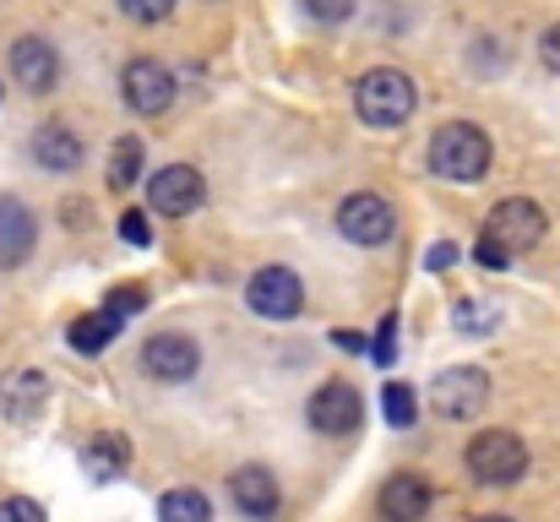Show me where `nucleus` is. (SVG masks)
I'll list each match as a JSON object with an SVG mask.
<instances>
[{
	"instance_id": "nucleus-1",
	"label": "nucleus",
	"mask_w": 560,
	"mask_h": 522,
	"mask_svg": "<svg viewBox=\"0 0 560 522\" xmlns=\"http://www.w3.org/2000/svg\"><path fill=\"white\" fill-rule=\"evenodd\" d=\"M539 240H545V207L528 201V196H506V201L490 212V223H485L474 256H479V267L501 272V267H512L517 256H528Z\"/></svg>"
},
{
	"instance_id": "nucleus-2",
	"label": "nucleus",
	"mask_w": 560,
	"mask_h": 522,
	"mask_svg": "<svg viewBox=\"0 0 560 522\" xmlns=\"http://www.w3.org/2000/svg\"><path fill=\"white\" fill-rule=\"evenodd\" d=\"M430 170L441 179H457V185H474L490 174V137L468 120H452L430 137Z\"/></svg>"
},
{
	"instance_id": "nucleus-3",
	"label": "nucleus",
	"mask_w": 560,
	"mask_h": 522,
	"mask_svg": "<svg viewBox=\"0 0 560 522\" xmlns=\"http://www.w3.org/2000/svg\"><path fill=\"white\" fill-rule=\"evenodd\" d=\"M413 104H419L413 82H408L402 71H392V66H375V71H365V77L354 82V109H360V120L375 126V131L402 126V120L413 115Z\"/></svg>"
},
{
	"instance_id": "nucleus-4",
	"label": "nucleus",
	"mask_w": 560,
	"mask_h": 522,
	"mask_svg": "<svg viewBox=\"0 0 560 522\" xmlns=\"http://www.w3.org/2000/svg\"><path fill=\"white\" fill-rule=\"evenodd\" d=\"M468 474L479 485H517L528 474V446L517 430H485L468 441Z\"/></svg>"
},
{
	"instance_id": "nucleus-5",
	"label": "nucleus",
	"mask_w": 560,
	"mask_h": 522,
	"mask_svg": "<svg viewBox=\"0 0 560 522\" xmlns=\"http://www.w3.org/2000/svg\"><path fill=\"white\" fill-rule=\"evenodd\" d=\"M245 305L261 316V322H294L300 305H305V289L289 267H261L250 283H245Z\"/></svg>"
},
{
	"instance_id": "nucleus-6",
	"label": "nucleus",
	"mask_w": 560,
	"mask_h": 522,
	"mask_svg": "<svg viewBox=\"0 0 560 522\" xmlns=\"http://www.w3.org/2000/svg\"><path fill=\"white\" fill-rule=\"evenodd\" d=\"M485 403H490V375L479 364H452L435 375V408L446 419H474L485 414Z\"/></svg>"
},
{
	"instance_id": "nucleus-7",
	"label": "nucleus",
	"mask_w": 560,
	"mask_h": 522,
	"mask_svg": "<svg viewBox=\"0 0 560 522\" xmlns=\"http://www.w3.org/2000/svg\"><path fill=\"white\" fill-rule=\"evenodd\" d=\"M338 229H343V240H354V245H386V240L397 234V212H392L386 196L360 190V196H349V201L338 207Z\"/></svg>"
},
{
	"instance_id": "nucleus-8",
	"label": "nucleus",
	"mask_w": 560,
	"mask_h": 522,
	"mask_svg": "<svg viewBox=\"0 0 560 522\" xmlns=\"http://www.w3.org/2000/svg\"><path fill=\"white\" fill-rule=\"evenodd\" d=\"M120 88H126V104L137 115H164L175 104V88L180 82H175V71L164 60H131L126 77H120Z\"/></svg>"
},
{
	"instance_id": "nucleus-9",
	"label": "nucleus",
	"mask_w": 560,
	"mask_h": 522,
	"mask_svg": "<svg viewBox=\"0 0 560 522\" xmlns=\"http://www.w3.org/2000/svg\"><path fill=\"white\" fill-rule=\"evenodd\" d=\"M311 425L322 430V436H354L360 430V419H365V403H360V392L349 386V381H327L316 397H311Z\"/></svg>"
},
{
	"instance_id": "nucleus-10",
	"label": "nucleus",
	"mask_w": 560,
	"mask_h": 522,
	"mask_svg": "<svg viewBox=\"0 0 560 522\" xmlns=\"http://www.w3.org/2000/svg\"><path fill=\"white\" fill-rule=\"evenodd\" d=\"M201 196H207V185H201V174L190 170V164H170V170H159L148 179V207L164 212V218H186V212H196Z\"/></svg>"
},
{
	"instance_id": "nucleus-11",
	"label": "nucleus",
	"mask_w": 560,
	"mask_h": 522,
	"mask_svg": "<svg viewBox=\"0 0 560 522\" xmlns=\"http://www.w3.org/2000/svg\"><path fill=\"white\" fill-rule=\"evenodd\" d=\"M196 364H201V353L186 333H159L142 344V370L153 381H186V375H196Z\"/></svg>"
},
{
	"instance_id": "nucleus-12",
	"label": "nucleus",
	"mask_w": 560,
	"mask_h": 522,
	"mask_svg": "<svg viewBox=\"0 0 560 522\" xmlns=\"http://www.w3.org/2000/svg\"><path fill=\"white\" fill-rule=\"evenodd\" d=\"M11 77H16V88H27V93H49V88L60 82V55H55V44H44V38H16V44H11Z\"/></svg>"
},
{
	"instance_id": "nucleus-13",
	"label": "nucleus",
	"mask_w": 560,
	"mask_h": 522,
	"mask_svg": "<svg viewBox=\"0 0 560 522\" xmlns=\"http://www.w3.org/2000/svg\"><path fill=\"white\" fill-rule=\"evenodd\" d=\"M229 496H234V507H240L245 518H272V512L283 507L278 474H272V468H256V463H245V468L229 474Z\"/></svg>"
},
{
	"instance_id": "nucleus-14",
	"label": "nucleus",
	"mask_w": 560,
	"mask_h": 522,
	"mask_svg": "<svg viewBox=\"0 0 560 522\" xmlns=\"http://www.w3.org/2000/svg\"><path fill=\"white\" fill-rule=\"evenodd\" d=\"M38 245V223L16 196H0V267H22Z\"/></svg>"
},
{
	"instance_id": "nucleus-15",
	"label": "nucleus",
	"mask_w": 560,
	"mask_h": 522,
	"mask_svg": "<svg viewBox=\"0 0 560 522\" xmlns=\"http://www.w3.org/2000/svg\"><path fill=\"white\" fill-rule=\"evenodd\" d=\"M381 518L386 522H419L430 512V485L419 479V474H392L386 485H381Z\"/></svg>"
},
{
	"instance_id": "nucleus-16",
	"label": "nucleus",
	"mask_w": 560,
	"mask_h": 522,
	"mask_svg": "<svg viewBox=\"0 0 560 522\" xmlns=\"http://www.w3.org/2000/svg\"><path fill=\"white\" fill-rule=\"evenodd\" d=\"M44 403H49L44 375L22 370V375H5V381H0V408H5L16 425H38V419H44Z\"/></svg>"
},
{
	"instance_id": "nucleus-17",
	"label": "nucleus",
	"mask_w": 560,
	"mask_h": 522,
	"mask_svg": "<svg viewBox=\"0 0 560 522\" xmlns=\"http://www.w3.org/2000/svg\"><path fill=\"white\" fill-rule=\"evenodd\" d=\"M126 463H131V446H126V436H115V430H104V436H93V441L82 446V468H88V479H98V485L120 479Z\"/></svg>"
},
{
	"instance_id": "nucleus-18",
	"label": "nucleus",
	"mask_w": 560,
	"mask_h": 522,
	"mask_svg": "<svg viewBox=\"0 0 560 522\" xmlns=\"http://www.w3.org/2000/svg\"><path fill=\"white\" fill-rule=\"evenodd\" d=\"M33 159H38L44 170L71 174L82 164V142H77V131H66V126H44V131L33 137Z\"/></svg>"
},
{
	"instance_id": "nucleus-19",
	"label": "nucleus",
	"mask_w": 560,
	"mask_h": 522,
	"mask_svg": "<svg viewBox=\"0 0 560 522\" xmlns=\"http://www.w3.org/2000/svg\"><path fill=\"white\" fill-rule=\"evenodd\" d=\"M120 322H126V316H115V311L104 305V311H88V316H77L66 338H71V348H77V353H104V348L120 338Z\"/></svg>"
},
{
	"instance_id": "nucleus-20",
	"label": "nucleus",
	"mask_w": 560,
	"mask_h": 522,
	"mask_svg": "<svg viewBox=\"0 0 560 522\" xmlns=\"http://www.w3.org/2000/svg\"><path fill=\"white\" fill-rule=\"evenodd\" d=\"M137 179H142V137H120L115 153H109V185L131 190Z\"/></svg>"
},
{
	"instance_id": "nucleus-21",
	"label": "nucleus",
	"mask_w": 560,
	"mask_h": 522,
	"mask_svg": "<svg viewBox=\"0 0 560 522\" xmlns=\"http://www.w3.org/2000/svg\"><path fill=\"white\" fill-rule=\"evenodd\" d=\"M159 522H212V507L201 490H170L159 501Z\"/></svg>"
},
{
	"instance_id": "nucleus-22",
	"label": "nucleus",
	"mask_w": 560,
	"mask_h": 522,
	"mask_svg": "<svg viewBox=\"0 0 560 522\" xmlns=\"http://www.w3.org/2000/svg\"><path fill=\"white\" fill-rule=\"evenodd\" d=\"M381 408H386V425H392V430H408V425L419 419V397H413V386H402V381L381 386Z\"/></svg>"
},
{
	"instance_id": "nucleus-23",
	"label": "nucleus",
	"mask_w": 560,
	"mask_h": 522,
	"mask_svg": "<svg viewBox=\"0 0 560 522\" xmlns=\"http://www.w3.org/2000/svg\"><path fill=\"white\" fill-rule=\"evenodd\" d=\"M452 322H457V333H495L501 311H495V305H485V300H463V305L452 311Z\"/></svg>"
},
{
	"instance_id": "nucleus-24",
	"label": "nucleus",
	"mask_w": 560,
	"mask_h": 522,
	"mask_svg": "<svg viewBox=\"0 0 560 522\" xmlns=\"http://www.w3.org/2000/svg\"><path fill=\"white\" fill-rule=\"evenodd\" d=\"M115 316H137V311H148V289L142 283H120V289H109V300H104Z\"/></svg>"
},
{
	"instance_id": "nucleus-25",
	"label": "nucleus",
	"mask_w": 560,
	"mask_h": 522,
	"mask_svg": "<svg viewBox=\"0 0 560 522\" xmlns=\"http://www.w3.org/2000/svg\"><path fill=\"white\" fill-rule=\"evenodd\" d=\"M0 522H44V507L27 496H11V501H0Z\"/></svg>"
},
{
	"instance_id": "nucleus-26",
	"label": "nucleus",
	"mask_w": 560,
	"mask_h": 522,
	"mask_svg": "<svg viewBox=\"0 0 560 522\" xmlns=\"http://www.w3.org/2000/svg\"><path fill=\"white\" fill-rule=\"evenodd\" d=\"M120 240H126V245H142V251H148V245H153V223H148L142 212H126V218H120Z\"/></svg>"
},
{
	"instance_id": "nucleus-27",
	"label": "nucleus",
	"mask_w": 560,
	"mask_h": 522,
	"mask_svg": "<svg viewBox=\"0 0 560 522\" xmlns=\"http://www.w3.org/2000/svg\"><path fill=\"white\" fill-rule=\"evenodd\" d=\"M305 11L316 22H349L354 16V0H305Z\"/></svg>"
},
{
	"instance_id": "nucleus-28",
	"label": "nucleus",
	"mask_w": 560,
	"mask_h": 522,
	"mask_svg": "<svg viewBox=\"0 0 560 522\" xmlns=\"http://www.w3.org/2000/svg\"><path fill=\"white\" fill-rule=\"evenodd\" d=\"M126 5V16H137V22H164L170 11H175V0H120Z\"/></svg>"
},
{
	"instance_id": "nucleus-29",
	"label": "nucleus",
	"mask_w": 560,
	"mask_h": 522,
	"mask_svg": "<svg viewBox=\"0 0 560 522\" xmlns=\"http://www.w3.org/2000/svg\"><path fill=\"white\" fill-rule=\"evenodd\" d=\"M392 359H397V316H386L375 333V364H392Z\"/></svg>"
},
{
	"instance_id": "nucleus-30",
	"label": "nucleus",
	"mask_w": 560,
	"mask_h": 522,
	"mask_svg": "<svg viewBox=\"0 0 560 522\" xmlns=\"http://www.w3.org/2000/svg\"><path fill=\"white\" fill-rule=\"evenodd\" d=\"M424 267H430V272H452V267H457V245H452V240H435L430 256H424Z\"/></svg>"
},
{
	"instance_id": "nucleus-31",
	"label": "nucleus",
	"mask_w": 560,
	"mask_h": 522,
	"mask_svg": "<svg viewBox=\"0 0 560 522\" xmlns=\"http://www.w3.org/2000/svg\"><path fill=\"white\" fill-rule=\"evenodd\" d=\"M539 60H545L550 71H560V22L556 27H545V38H539Z\"/></svg>"
},
{
	"instance_id": "nucleus-32",
	"label": "nucleus",
	"mask_w": 560,
	"mask_h": 522,
	"mask_svg": "<svg viewBox=\"0 0 560 522\" xmlns=\"http://www.w3.org/2000/svg\"><path fill=\"white\" fill-rule=\"evenodd\" d=\"M479 522H512V518H479Z\"/></svg>"
}]
</instances>
